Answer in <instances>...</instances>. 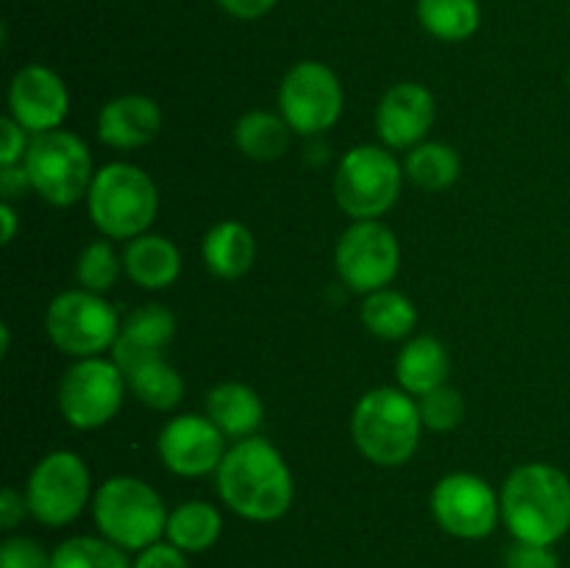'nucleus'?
<instances>
[{
	"label": "nucleus",
	"instance_id": "obj_35",
	"mask_svg": "<svg viewBox=\"0 0 570 568\" xmlns=\"http://www.w3.org/2000/svg\"><path fill=\"white\" fill-rule=\"evenodd\" d=\"M131 568H189V562L178 546H173L170 540L167 543L159 540V543L137 551V560L131 562Z\"/></svg>",
	"mask_w": 570,
	"mask_h": 568
},
{
	"label": "nucleus",
	"instance_id": "obj_29",
	"mask_svg": "<svg viewBox=\"0 0 570 568\" xmlns=\"http://www.w3.org/2000/svg\"><path fill=\"white\" fill-rule=\"evenodd\" d=\"M50 568H131V562L126 551L106 540L104 535L100 538L76 535L56 546Z\"/></svg>",
	"mask_w": 570,
	"mask_h": 568
},
{
	"label": "nucleus",
	"instance_id": "obj_39",
	"mask_svg": "<svg viewBox=\"0 0 570 568\" xmlns=\"http://www.w3.org/2000/svg\"><path fill=\"white\" fill-rule=\"evenodd\" d=\"M0 226H3V239H0V243L9 245L11 239H14L17 226H20V221H17V209L9 204V200L0 204Z\"/></svg>",
	"mask_w": 570,
	"mask_h": 568
},
{
	"label": "nucleus",
	"instance_id": "obj_17",
	"mask_svg": "<svg viewBox=\"0 0 570 568\" xmlns=\"http://www.w3.org/2000/svg\"><path fill=\"white\" fill-rule=\"evenodd\" d=\"M161 128V109L148 95H120L98 115L100 143L117 150L145 148Z\"/></svg>",
	"mask_w": 570,
	"mask_h": 568
},
{
	"label": "nucleus",
	"instance_id": "obj_14",
	"mask_svg": "<svg viewBox=\"0 0 570 568\" xmlns=\"http://www.w3.org/2000/svg\"><path fill=\"white\" fill-rule=\"evenodd\" d=\"M156 451H159L167 471L184 479H195L217 471L228 449L226 434L217 429V423L209 415L184 412V415L170 418L161 427Z\"/></svg>",
	"mask_w": 570,
	"mask_h": 568
},
{
	"label": "nucleus",
	"instance_id": "obj_5",
	"mask_svg": "<svg viewBox=\"0 0 570 568\" xmlns=\"http://www.w3.org/2000/svg\"><path fill=\"white\" fill-rule=\"evenodd\" d=\"M167 516L170 512L161 496L137 477L106 479L92 496L95 527L122 551H142L159 543Z\"/></svg>",
	"mask_w": 570,
	"mask_h": 568
},
{
	"label": "nucleus",
	"instance_id": "obj_25",
	"mask_svg": "<svg viewBox=\"0 0 570 568\" xmlns=\"http://www.w3.org/2000/svg\"><path fill=\"white\" fill-rule=\"evenodd\" d=\"M417 22L440 42H465L479 31V0H417Z\"/></svg>",
	"mask_w": 570,
	"mask_h": 568
},
{
	"label": "nucleus",
	"instance_id": "obj_8",
	"mask_svg": "<svg viewBox=\"0 0 570 568\" xmlns=\"http://www.w3.org/2000/svg\"><path fill=\"white\" fill-rule=\"evenodd\" d=\"M120 317L117 310L100 293L89 290H65L50 301L45 312V332L50 343L67 356H100L115 349L120 337Z\"/></svg>",
	"mask_w": 570,
	"mask_h": 568
},
{
	"label": "nucleus",
	"instance_id": "obj_27",
	"mask_svg": "<svg viewBox=\"0 0 570 568\" xmlns=\"http://www.w3.org/2000/svg\"><path fill=\"white\" fill-rule=\"evenodd\" d=\"M362 323L379 340H404L415 332L417 310L399 290H376L362 301Z\"/></svg>",
	"mask_w": 570,
	"mask_h": 568
},
{
	"label": "nucleus",
	"instance_id": "obj_36",
	"mask_svg": "<svg viewBox=\"0 0 570 568\" xmlns=\"http://www.w3.org/2000/svg\"><path fill=\"white\" fill-rule=\"evenodd\" d=\"M278 0H217L223 11L234 20H259L267 11H273Z\"/></svg>",
	"mask_w": 570,
	"mask_h": 568
},
{
	"label": "nucleus",
	"instance_id": "obj_13",
	"mask_svg": "<svg viewBox=\"0 0 570 568\" xmlns=\"http://www.w3.org/2000/svg\"><path fill=\"white\" fill-rule=\"evenodd\" d=\"M432 516L451 538L482 540L499 527L501 496L476 473H449L432 490Z\"/></svg>",
	"mask_w": 570,
	"mask_h": 568
},
{
	"label": "nucleus",
	"instance_id": "obj_24",
	"mask_svg": "<svg viewBox=\"0 0 570 568\" xmlns=\"http://www.w3.org/2000/svg\"><path fill=\"white\" fill-rule=\"evenodd\" d=\"M223 535V516L209 501H184L167 516L165 538L184 555H200L209 551Z\"/></svg>",
	"mask_w": 570,
	"mask_h": 568
},
{
	"label": "nucleus",
	"instance_id": "obj_34",
	"mask_svg": "<svg viewBox=\"0 0 570 568\" xmlns=\"http://www.w3.org/2000/svg\"><path fill=\"white\" fill-rule=\"evenodd\" d=\"M504 568H560V557L554 555L551 546L521 543V540H515V546L507 549Z\"/></svg>",
	"mask_w": 570,
	"mask_h": 568
},
{
	"label": "nucleus",
	"instance_id": "obj_30",
	"mask_svg": "<svg viewBox=\"0 0 570 568\" xmlns=\"http://www.w3.org/2000/svg\"><path fill=\"white\" fill-rule=\"evenodd\" d=\"M120 273H126L122 267V256H117L115 245L106 243V239H95L87 248L81 251L76 262V278L83 290L89 293H100L111 290L120 278Z\"/></svg>",
	"mask_w": 570,
	"mask_h": 568
},
{
	"label": "nucleus",
	"instance_id": "obj_37",
	"mask_svg": "<svg viewBox=\"0 0 570 568\" xmlns=\"http://www.w3.org/2000/svg\"><path fill=\"white\" fill-rule=\"evenodd\" d=\"M26 512H31L26 496L17 493L14 488H3V493H0V527L14 529L26 518Z\"/></svg>",
	"mask_w": 570,
	"mask_h": 568
},
{
	"label": "nucleus",
	"instance_id": "obj_22",
	"mask_svg": "<svg viewBox=\"0 0 570 568\" xmlns=\"http://www.w3.org/2000/svg\"><path fill=\"white\" fill-rule=\"evenodd\" d=\"M451 360L445 345L432 334H421V337H412L401 349L399 360H395V379H399L401 390L421 399L429 390L445 384Z\"/></svg>",
	"mask_w": 570,
	"mask_h": 568
},
{
	"label": "nucleus",
	"instance_id": "obj_23",
	"mask_svg": "<svg viewBox=\"0 0 570 568\" xmlns=\"http://www.w3.org/2000/svg\"><path fill=\"white\" fill-rule=\"evenodd\" d=\"M176 337V315L161 304H142L122 321L111 356L161 354Z\"/></svg>",
	"mask_w": 570,
	"mask_h": 568
},
{
	"label": "nucleus",
	"instance_id": "obj_12",
	"mask_svg": "<svg viewBox=\"0 0 570 568\" xmlns=\"http://www.w3.org/2000/svg\"><path fill=\"white\" fill-rule=\"evenodd\" d=\"M334 267L348 290L371 295L384 290L401 267V245L382 221H354L334 248Z\"/></svg>",
	"mask_w": 570,
	"mask_h": 568
},
{
	"label": "nucleus",
	"instance_id": "obj_6",
	"mask_svg": "<svg viewBox=\"0 0 570 568\" xmlns=\"http://www.w3.org/2000/svg\"><path fill=\"white\" fill-rule=\"evenodd\" d=\"M404 184L399 159L382 145H356L334 173V200L354 221H379L395 206Z\"/></svg>",
	"mask_w": 570,
	"mask_h": 568
},
{
	"label": "nucleus",
	"instance_id": "obj_10",
	"mask_svg": "<svg viewBox=\"0 0 570 568\" xmlns=\"http://www.w3.org/2000/svg\"><path fill=\"white\" fill-rule=\"evenodd\" d=\"M92 477L76 451H50L33 466L26 484L28 510L45 527H67L89 505Z\"/></svg>",
	"mask_w": 570,
	"mask_h": 568
},
{
	"label": "nucleus",
	"instance_id": "obj_26",
	"mask_svg": "<svg viewBox=\"0 0 570 568\" xmlns=\"http://www.w3.org/2000/svg\"><path fill=\"white\" fill-rule=\"evenodd\" d=\"M289 134H293V128L287 126V120L282 115L254 109L245 111L237 120V126H234V143H237V148L248 159L273 161L287 150Z\"/></svg>",
	"mask_w": 570,
	"mask_h": 568
},
{
	"label": "nucleus",
	"instance_id": "obj_16",
	"mask_svg": "<svg viewBox=\"0 0 570 568\" xmlns=\"http://www.w3.org/2000/svg\"><path fill=\"white\" fill-rule=\"evenodd\" d=\"M434 126V95L423 84L401 81L384 92L376 109V134L384 148L412 150Z\"/></svg>",
	"mask_w": 570,
	"mask_h": 568
},
{
	"label": "nucleus",
	"instance_id": "obj_1",
	"mask_svg": "<svg viewBox=\"0 0 570 568\" xmlns=\"http://www.w3.org/2000/svg\"><path fill=\"white\" fill-rule=\"evenodd\" d=\"M215 473L223 505L245 521H278L293 507L295 482L289 466L282 451L259 434L237 440Z\"/></svg>",
	"mask_w": 570,
	"mask_h": 568
},
{
	"label": "nucleus",
	"instance_id": "obj_31",
	"mask_svg": "<svg viewBox=\"0 0 570 568\" xmlns=\"http://www.w3.org/2000/svg\"><path fill=\"white\" fill-rule=\"evenodd\" d=\"M417 410H421L423 427L432 432H451L465 418V401H462L460 390L440 384V388L429 390L426 395L417 399Z\"/></svg>",
	"mask_w": 570,
	"mask_h": 568
},
{
	"label": "nucleus",
	"instance_id": "obj_2",
	"mask_svg": "<svg viewBox=\"0 0 570 568\" xmlns=\"http://www.w3.org/2000/svg\"><path fill=\"white\" fill-rule=\"evenodd\" d=\"M501 521L521 543L554 546L570 529V479L549 462L518 466L501 488Z\"/></svg>",
	"mask_w": 570,
	"mask_h": 568
},
{
	"label": "nucleus",
	"instance_id": "obj_7",
	"mask_svg": "<svg viewBox=\"0 0 570 568\" xmlns=\"http://www.w3.org/2000/svg\"><path fill=\"white\" fill-rule=\"evenodd\" d=\"M22 165L31 178L33 193L53 206H72L87 198L98 173L83 139L65 128L31 137Z\"/></svg>",
	"mask_w": 570,
	"mask_h": 568
},
{
	"label": "nucleus",
	"instance_id": "obj_11",
	"mask_svg": "<svg viewBox=\"0 0 570 568\" xmlns=\"http://www.w3.org/2000/svg\"><path fill=\"white\" fill-rule=\"evenodd\" d=\"M126 373L115 360L87 356L61 376L59 410L70 427L89 432L100 429L120 412L126 399Z\"/></svg>",
	"mask_w": 570,
	"mask_h": 568
},
{
	"label": "nucleus",
	"instance_id": "obj_21",
	"mask_svg": "<svg viewBox=\"0 0 570 568\" xmlns=\"http://www.w3.org/2000/svg\"><path fill=\"white\" fill-rule=\"evenodd\" d=\"M200 254L212 276L234 282L254 267L256 239L245 223L223 221L206 232Z\"/></svg>",
	"mask_w": 570,
	"mask_h": 568
},
{
	"label": "nucleus",
	"instance_id": "obj_41",
	"mask_svg": "<svg viewBox=\"0 0 570 568\" xmlns=\"http://www.w3.org/2000/svg\"><path fill=\"white\" fill-rule=\"evenodd\" d=\"M568 87H570V70H568Z\"/></svg>",
	"mask_w": 570,
	"mask_h": 568
},
{
	"label": "nucleus",
	"instance_id": "obj_3",
	"mask_svg": "<svg viewBox=\"0 0 570 568\" xmlns=\"http://www.w3.org/2000/svg\"><path fill=\"white\" fill-rule=\"evenodd\" d=\"M417 399L401 388H373L356 401L351 415V438L373 466L395 468L415 457L421 443Z\"/></svg>",
	"mask_w": 570,
	"mask_h": 568
},
{
	"label": "nucleus",
	"instance_id": "obj_15",
	"mask_svg": "<svg viewBox=\"0 0 570 568\" xmlns=\"http://www.w3.org/2000/svg\"><path fill=\"white\" fill-rule=\"evenodd\" d=\"M70 111V92L56 70L45 65H26L9 84V117L28 134H48L65 123Z\"/></svg>",
	"mask_w": 570,
	"mask_h": 568
},
{
	"label": "nucleus",
	"instance_id": "obj_28",
	"mask_svg": "<svg viewBox=\"0 0 570 568\" xmlns=\"http://www.w3.org/2000/svg\"><path fill=\"white\" fill-rule=\"evenodd\" d=\"M462 161L451 145L421 143L406 154L404 173L423 193H443L460 178Z\"/></svg>",
	"mask_w": 570,
	"mask_h": 568
},
{
	"label": "nucleus",
	"instance_id": "obj_19",
	"mask_svg": "<svg viewBox=\"0 0 570 568\" xmlns=\"http://www.w3.org/2000/svg\"><path fill=\"white\" fill-rule=\"evenodd\" d=\"M126 276L142 290H167L181 273V251L161 234H139L122 251Z\"/></svg>",
	"mask_w": 570,
	"mask_h": 568
},
{
	"label": "nucleus",
	"instance_id": "obj_4",
	"mask_svg": "<svg viewBox=\"0 0 570 568\" xmlns=\"http://www.w3.org/2000/svg\"><path fill=\"white\" fill-rule=\"evenodd\" d=\"M95 228L109 239H134L145 234L159 212V189L137 165L111 161L95 173L87 195Z\"/></svg>",
	"mask_w": 570,
	"mask_h": 568
},
{
	"label": "nucleus",
	"instance_id": "obj_40",
	"mask_svg": "<svg viewBox=\"0 0 570 568\" xmlns=\"http://www.w3.org/2000/svg\"><path fill=\"white\" fill-rule=\"evenodd\" d=\"M9 340H11V334H9V326H0V354H6V351H9Z\"/></svg>",
	"mask_w": 570,
	"mask_h": 568
},
{
	"label": "nucleus",
	"instance_id": "obj_9",
	"mask_svg": "<svg viewBox=\"0 0 570 568\" xmlns=\"http://www.w3.org/2000/svg\"><path fill=\"white\" fill-rule=\"evenodd\" d=\"M343 106V84L323 61H298L278 87V115L301 137H317L337 126Z\"/></svg>",
	"mask_w": 570,
	"mask_h": 568
},
{
	"label": "nucleus",
	"instance_id": "obj_20",
	"mask_svg": "<svg viewBox=\"0 0 570 568\" xmlns=\"http://www.w3.org/2000/svg\"><path fill=\"white\" fill-rule=\"evenodd\" d=\"M206 415L217 423L226 438H254L265 418V404L259 393L243 382H223L206 395Z\"/></svg>",
	"mask_w": 570,
	"mask_h": 568
},
{
	"label": "nucleus",
	"instance_id": "obj_32",
	"mask_svg": "<svg viewBox=\"0 0 570 568\" xmlns=\"http://www.w3.org/2000/svg\"><path fill=\"white\" fill-rule=\"evenodd\" d=\"M53 551L26 535H11L0 546V568H50Z\"/></svg>",
	"mask_w": 570,
	"mask_h": 568
},
{
	"label": "nucleus",
	"instance_id": "obj_38",
	"mask_svg": "<svg viewBox=\"0 0 570 568\" xmlns=\"http://www.w3.org/2000/svg\"><path fill=\"white\" fill-rule=\"evenodd\" d=\"M26 189H33L31 178H28L26 165L0 167V195H3V200H9V204H11V200L20 198Z\"/></svg>",
	"mask_w": 570,
	"mask_h": 568
},
{
	"label": "nucleus",
	"instance_id": "obj_33",
	"mask_svg": "<svg viewBox=\"0 0 570 568\" xmlns=\"http://www.w3.org/2000/svg\"><path fill=\"white\" fill-rule=\"evenodd\" d=\"M26 128L14 120V117H3L0 120V167L22 165L28 154L31 139L26 137Z\"/></svg>",
	"mask_w": 570,
	"mask_h": 568
},
{
	"label": "nucleus",
	"instance_id": "obj_18",
	"mask_svg": "<svg viewBox=\"0 0 570 568\" xmlns=\"http://www.w3.org/2000/svg\"><path fill=\"white\" fill-rule=\"evenodd\" d=\"M126 373L128 388L150 410H176L184 399V379L161 354L111 356Z\"/></svg>",
	"mask_w": 570,
	"mask_h": 568
}]
</instances>
